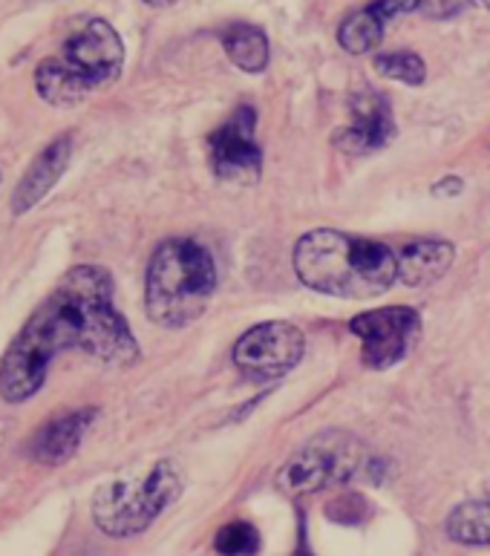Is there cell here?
I'll use <instances>...</instances> for the list:
<instances>
[{
	"label": "cell",
	"mask_w": 490,
	"mask_h": 556,
	"mask_svg": "<svg viewBox=\"0 0 490 556\" xmlns=\"http://www.w3.org/2000/svg\"><path fill=\"white\" fill-rule=\"evenodd\" d=\"M444 531L458 545H490V498L453 507Z\"/></svg>",
	"instance_id": "obj_16"
},
{
	"label": "cell",
	"mask_w": 490,
	"mask_h": 556,
	"mask_svg": "<svg viewBox=\"0 0 490 556\" xmlns=\"http://www.w3.org/2000/svg\"><path fill=\"white\" fill-rule=\"evenodd\" d=\"M294 275L329 298L373 300L399 280V251L381 240L321 228L294 245Z\"/></svg>",
	"instance_id": "obj_2"
},
{
	"label": "cell",
	"mask_w": 490,
	"mask_h": 556,
	"mask_svg": "<svg viewBox=\"0 0 490 556\" xmlns=\"http://www.w3.org/2000/svg\"><path fill=\"white\" fill-rule=\"evenodd\" d=\"M125 67V43L108 21L92 17L70 35L59 55L35 70V90L52 108H73L90 92L108 87Z\"/></svg>",
	"instance_id": "obj_4"
},
{
	"label": "cell",
	"mask_w": 490,
	"mask_h": 556,
	"mask_svg": "<svg viewBox=\"0 0 490 556\" xmlns=\"http://www.w3.org/2000/svg\"><path fill=\"white\" fill-rule=\"evenodd\" d=\"M456 251L448 240H413L399 249V280L410 289H422L441 280L453 266Z\"/></svg>",
	"instance_id": "obj_14"
},
{
	"label": "cell",
	"mask_w": 490,
	"mask_h": 556,
	"mask_svg": "<svg viewBox=\"0 0 490 556\" xmlns=\"http://www.w3.org/2000/svg\"><path fill=\"white\" fill-rule=\"evenodd\" d=\"M350 116V125L335 134V148L350 153V156L378 153V150L387 148L395 139V134H399L390 101L384 99L381 92L364 90L352 96Z\"/></svg>",
	"instance_id": "obj_10"
},
{
	"label": "cell",
	"mask_w": 490,
	"mask_h": 556,
	"mask_svg": "<svg viewBox=\"0 0 490 556\" xmlns=\"http://www.w3.org/2000/svg\"><path fill=\"white\" fill-rule=\"evenodd\" d=\"M369 453L364 441L341 430L317 432L309 439L277 473V488L289 496H309L317 490L350 484L352 479L366 473Z\"/></svg>",
	"instance_id": "obj_6"
},
{
	"label": "cell",
	"mask_w": 490,
	"mask_h": 556,
	"mask_svg": "<svg viewBox=\"0 0 490 556\" xmlns=\"http://www.w3.org/2000/svg\"><path fill=\"white\" fill-rule=\"evenodd\" d=\"M373 67L375 73L384 75V78L407 84V87H418V84H424V78H427V64H424V59L410 50L375 55Z\"/></svg>",
	"instance_id": "obj_17"
},
{
	"label": "cell",
	"mask_w": 490,
	"mask_h": 556,
	"mask_svg": "<svg viewBox=\"0 0 490 556\" xmlns=\"http://www.w3.org/2000/svg\"><path fill=\"white\" fill-rule=\"evenodd\" d=\"M219 556H254L260 551V531L251 522H228L214 540Z\"/></svg>",
	"instance_id": "obj_18"
},
{
	"label": "cell",
	"mask_w": 490,
	"mask_h": 556,
	"mask_svg": "<svg viewBox=\"0 0 490 556\" xmlns=\"http://www.w3.org/2000/svg\"><path fill=\"white\" fill-rule=\"evenodd\" d=\"M254 134H257V110L251 104H240L209 136L211 167L223 182L254 185L260 179L263 150Z\"/></svg>",
	"instance_id": "obj_9"
},
{
	"label": "cell",
	"mask_w": 490,
	"mask_h": 556,
	"mask_svg": "<svg viewBox=\"0 0 490 556\" xmlns=\"http://www.w3.org/2000/svg\"><path fill=\"white\" fill-rule=\"evenodd\" d=\"M474 3H479V7H485V9H490V0H474Z\"/></svg>",
	"instance_id": "obj_22"
},
{
	"label": "cell",
	"mask_w": 490,
	"mask_h": 556,
	"mask_svg": "<svg viewBox=\"0 0 490 556\" xmlns=\"http://www.w3.org/2000/svg\"><path fill=\"white\" fill-rule=\"evenodd\" d=\"M462 188H465V185H462V179H444V182L436 185V193H444V197H456Z\"/></svg>",
	"instance_id": "obj_20"
},
{
	"label": "cell",
	"mask_w": 490,
	"mask_h": 556,
	"mask_svg": "<svg viewBox=\"0 0 490 556\" xmlns=\"http://www.w3.org/2000/svg\"><path fill=\"white\" fill-rule=\"evenodd\" d=\"M467 0H422V9L430 17H453L465 9Z\"/></svg>",
	"instance_id": "obj_19"
},
{
	"label": "cell",
	"mask_w": 490,
	"mask_h": 556,
	"mask_svg": "<svg viewBox=\"0 0 490 556\" xmlns=\"http://www.w3.org/2000/svg\"><path fill=\"white\" fill-rule=\"evenodd\" d=\"M350 329L361 341L366 369L384 372L413 352L422 334V315L413 306H384L352 317Z\"/></svg>",
	"instance_id": "obj_7"
},
{
	"label": "cell",
	"mask_w": 490,
	"mask_h": 556,
	"mask_svg": "<svg viewBox=\"0 0 490 556\" xmlns=\"http://www.w3.org/2000/svg\"><path fill=\"white\" fill-rule=\"evenodd\" d=\"M306 338L294 324L266 320L234 343V366L251 381H277L303 361Z\"/></svg>",
	"instance_id": "obj_8"
},
{
	"label": "cell",
	"mask_w": 490,
	"mask_h": 556,
	"mask_svg": "<svg viewBox=\"0 0 490 556\" xmlns=\"http://www.w3.org/2000/svg\"><path fill=\"white\" fill-rule=\"evenodd\" d=\"M216 291V263L209 245L174 237L153 251L145 277V308L162 329H183L205 315Z\"/></svg>",
	"instance_id": "obj_3"
},
{
	"label": "cell",
	"mask_w": 490,
	"mask_h": 556,
	"mask_svg": "<svg viewBox=\"0 0 490 556\" xmlns=\"http://www.w3.org/2000/svg\"><path fill=\"white\" fill-rule=\"evenodd\" d=\"M416 9H422V0H373L364 9L343 17L341 29H338V43L352 55H366V52L378 50L392 21L410 15Z\"/></svg>",
	"instance_id": "obj_11"
},
{
	"label": "cell",
	"mask_w": 490,
	"mask_h": 556,
	"mask_svg": "<svg viewBox=\"0 0 490 556\" xmlns=\"http://www.w3.org/2000/svg\"><path fill=\"white\" fill-rule=\"evenodd\" d=\"M92 418H96V409L92 407L75 409V413H67V416L52 418L50 424H43L41 430L33 435V441H29V456L50 467H59L64 462H70L78 453V447H81Z\"/></svg>",
	"instance_id": "obj_13"
},
{
	"label": "cell",
	"mask_w": 490,
	"mask_h": 556,
	"mask_svg": "<svg viewBox=\"0 0 490 556\" xmlns=\"http://www.w3.org/2000/svg\"><path fill=\"white\" fill-rule=\"evenodd\" d=\"M64 349H81L110 366L139 361V343L113 300V277L101 266L70 268L35 308L0 361V395L9 404L33 399Z\"/></svg>",
	"instance_id": "obj_1"
},
{
	"label": "cell",
	"mask_w": 490,
	"mask_h": 556,
	"mask_svg": "<svg viewBox=\"0 0 490 556\" xmlns=\"http://www.w3.org/2000/svg\"><path fill=\"white\" fill-rule=\"evenodd\" d=\"M145 3L156 9H167V7H174V3H179V0H145Z\"/></svg>",
	"instance_id": "obj_21"
},
{
	"label": "cell",
	"mask_w": 490,
	"mask_h": 556,
	"mask_svg": "<svg viewBox=\"0 0 490 556\" xmlns=\"http://www.w3.org/2000/svg\"><path fill=\"white\" fill-rule=\"evenodd\" d=\"M70 156H73V136H61L52 144H47L41 156L29 165L24 179L17 182L15 193H12V214L24 216L38 202H43V197L55 188V182L67 170Z\"/></svg>",
	"instance_id": "obj_12"
},
{
	"label": "cell",
	"mask_w": 490,
	"mask_h": 556,
	"mask_svg": "<svg viewBox=\"0 0 490 556\" xmlns=\"http://www.w3.org/2000/svg\"><path fill=\"white\" fill-rule=\"evenodd\" d=\"M185 490L183 470L165 458L150 467L141 479H118L96 490L92 496V522L104 536L130 540L139 536L176 505Z\"/></svg>",
	"instance_id": "obj_5"
},
{
	"label": "cell",
	"mask_w": 490,
	"mask_h": 556,
	"mask_svg": "<svg viewBox=\"0 0 490 556\" xmlns=\"http://www.w3.org/2000/svg\"><path fill=\"white\" fill-rule=\"evenodd\" d=\"M223 50L234 67L242 73L260 75L268 67V38L260 26L234 24L223 33Z\"/></svg>",
	"instance_id": "obj_15"
}]
</instances>
